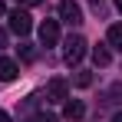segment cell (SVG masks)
<instances>
[{
	"label": "cell",
	"instance_id": "ac0fdd59",
	"mask_svg": "<svg viewBox=\"0 0 122 122\" xmlns=\"http://www.w3.org/2000/svg\"><path fill=\"white\" fill-rule=\"evenodd\" d=\"M116 7H119V13H122V0H116Z\"/></svg>",
	"mask_w": 122,
	"mask_h": 122
},
{
	"label": "cell",
	"instance_id": "9c48e42d",
	"mask_svg": "<svg viewBox=\"0 0 122 122\" xmlns=\"http://www.w3.org/2000/svg\"><path fill=\"white\" fill-rule=\"evenodd\" d=\"M92 60H96V66H109L112 63V53L106 46H92Z\"/></svg>",
	"mask_w": 122,
	"mask_h": 122
},
{
	"label": "cell",
	"instance_id": "9a60e30c",
	"mask_svg": "<svg viewBox=\"0 0 122 122\" xmlns=\"http://www.w3.org/2000/svg\"><path fill=\"white\" fill-rule=\"evenodd\" d=\"M0 122H10V112H3V109H0Z\"/></svg>",
	"mask_w": 122,
	"mask_h": 122
},
{
	"label": "cell",
	"instance_id": "7c38bea8",
	"mask_svg": "<svg viewBox=\"0 0 122 122\" xmlns=\"http://www.w3.org/2000/svg\"><path fill=\"white\" fill-rule=\"evenodd\" d=\"M26 122H56V119H53V116H30Z\"/></svg>",
	"mask_w": 122,
	"mask_h": 122
},
{
	"label": "cell",
	"instance_id": "7a4b0ae2",
	"mask_svg": "<svg viewBox=\"0 0 122 122\" xmlns=\"http://www.w3.org/2000/svg\"><path fill=\"white\" fill-rule=\"evenodd\" d=\"M10 30H13L17 36H26V33L33 30V17H30L26 10H20V7H17V10L10 13Z\"/></svg>",
	"mask_w": 122,
	"mask_h": 122
},
{
	"label": "cell",
	"instance_id": "4fadbf2b",
	"mask_svg": "<svg viewBox=\"0 0 122 122\" xmlns=\"http://www.w3.org/2000/svg\"><path fill=\"white\" fill-rule=\"evenodd\" d=\"M17 3H20V7H36L40 0H17Z\"/></svg>",
	"mask_w": 122,
	"mask_h": 122
},
{
	"label": "cell",
	"instance_id": "5b68a950",
	"mask_svg": "<svg viewBox=\"0 0 122 122\" xmlns=\"http://www.w3.org/2000/svg\"><path fill=\"white\" fill-rule=\"evenodd\" d=\"M66 92H69V86H66V79H50V86H46V99L50 102H66Z\"/></svg>",
	"mask_w": 122,
	"mask_h": 122
},
{
	"label": "cell",
	"instance_id": "ba28073f",
	"mask_svg": "<svg viewBox=\"0 0 122 122\" xmlns=\"http://www.w3.org/2000/svg\"><path fill=\"white\" fill-rule=\"evenodd\" d=\"M106 40L112 50H122V23H112L109 30H106Z\"/></svg>",
	"mask_w": 122,
	"mask_h": 122
},
{
	"label": "cell",
	"instance_id": "277c9868",
	"mask_svg": "<svg viewBox=\"0 0 122 122\" xmlns=\"http://www.w3.org/2000/svg\"><path fill=\"white\" fill-rule=\"evenodd\" d=\"M40 43H43V46L60 43V20H43L40 23Z\"/></svg>",
	"mask_w": 122,
	"mask_h": 122
},
{
	"label": "cell",
	"instance_id": "6da1fadb",
	"mask_svg": "<svg viewBox=\"0 0 122 122\" xmlns=\"http://www.w3.org/2000/svg\"><path fill=\"white\" fill-rule=\"evenodd\" d=\"M86 46H89V43L82 40V36H69V40H66V50H63L66 66H79V60L86 56Z\"/></svg>",
	"mask_w": 122,
	"mask_h": 122
},
{
	"label": "cell",
	"instance_id": "2e32d148",
	"mask_svg": "<svg viewBox=\"0 0 122 122\" xmlns=\"http://www.w3.org/2000/svg\"><path fill=\"white\" fill-rule=\"evenodd\" d=\"M3 13H7V7H3V0H0V17H3Z\"/></svg>",
	"mask_w": 122,
	"mask_h": 122
},
{
	"label": "cell",
	"instance_id": "3957f363",
	"mask_svg": "<svg viewBox=\"0 0 122 122\" xmlns=\"http://www.w3.org/2000/svg\"><path fill=\"white\" fill-rule=\"evenodd\" d=\"M60 17H63V23H69V26H79L82 23L79 3H76V0H60Z\"/></svg>",
	"mask_w": 122,
	"mask_h": 122
},
{
	"label": "cell",
	"instance_id": "e0dca14e",
	"mask_svg": "<svg viewBox=\"0 0 122 122\" xmlns=\"http://www.w3.org/2000/svg\"><path fill=\"white\" fill-rule=\"evenodd\" d=\"M112 122H122V112H119V116H112Z\"/></svg>",
	"mask_w": 122,
	"mask_h": 122
},
{
	"label": "cell",
	"instance_id": "8fae6325",
	"mask_svg": "<svg viewBox=\"0 0 122 122\" xmlns=\"http://www.w3.org/2000/svg\"><path fill=\"white\" fill-rule=\"evenodd\" d=\"M76 86H79V89L92 86V73H86V69H82V73H76Z\"/></svg>",
	"mask_w": 122,
	"mask_h": 122
},
{
	"label": "cell",
	"instance_id": "5bb4252c",
	"mask_svg": "<svg viewBox=\"0 0 122 122\" xmlns=\"http://www.w3.org/2000/svg\"><path fill=\"white\" fill-rule=\"evenodd\" d=\"M7 46V30H0V50Z\"/></svg>",
	"mask_w": 122,
	"mask_h": 122
},
{
	"label": "cell",
	"instance_id": "30bf717a",
	"mask_svg": "<svg viewBox=\"0 0 122 122\" xmlns=\"http://www.w3.org/2000/svg\"><path fill=\"white\" fill-rule=\"evenodd\" d=\"M20 60H26V63H33V60H36V50H33L30 43H23V46H20Z\"/></svg>",
	"mask_w": 122,
	"mask_h": 122
},
{
	"label": "cell",
	"instance_id": "52a82bcc",
	"mask_svg": "<svg viewBox=\"0 0 122 122\" xmlns=\"http://www.w3.org/2000/svg\"><path fill=\"white\" fill-rule=\"evenodd\" d=\"M17 73H20V66L13 60H7V56H0V82H10L17 79Z\"/></svg>",
	"mask_w": 122,
	"mask_h": 122
},
{
	"label": "cell",
	"instance_id": "8992f818",
	"mask_svg": "<svg viewBox=\"0 0 122 122\" xmlns=\"http://www.w3.org/2000/svg\"><path fill=\"white\" fill-rule=\"evenodd\" d=\"M82 116H86V106H82L79 99H69L66 106H63V119L76 122V119H82Z\"/></svg>",
	"mask_w": 122,
	"mask_h": 122
}]
</instances>
